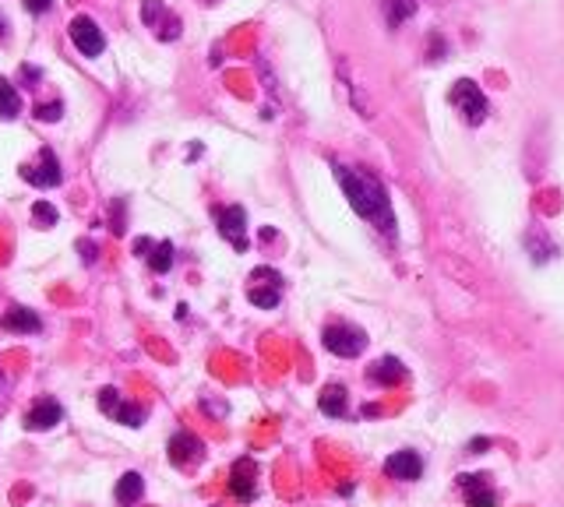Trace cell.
Listing matches in <instances>:
<instances>
[{
	"label": "cell",
	"instance_id": "17",
	"mask_svg": "<svg viewBox=\"0 0 564 507\" xmlns=\"http://www.w3.org/2000/svg\"><path fill=\"white\" fill-rule=\"evenodd\" d=\"M141 493H145V479L138 473H124L120 475V483H117V501L120 504H134V501H141Z\"/></svg>",
	"mask_w": 564,
	"mask_h": 507
},
{
	"label": "cell",
	"instance_id": "28",
	"mask_svg": "<svg viewBox=\"0 0 564 507\" xmlns=\"http://www.w3.org/2000/svg\"><path fill=\"white\" fill-rule=\"evenodd\" d=\"M4 387H7V380H4V374H0V398H4Z\"/></svg>",
	"mask_w": 564,
	"mask_h": 507
},
{
	"label": "cell",
	"instance_id": "13",
	"mask_svg": "<svg viewBox=\"0 0 564 507\" xmlns=\"http://www.w3.org/2000/svg\"><path fill=\"white\" fill-rule=\"evenodd\" d=\"M230 490H233V497H240V501H254L258 486H254V462H251V458H240V462L233 465Z\"/></svg>",
	"mask_w": 564,
	"mask_h": 507
},
{
	"label": "cell",
	"instance_id": "27",
	"mask_svg": "<svg viewBox=\"0 0 564 507\" xmlns=\"http://www.w3.org/2000/svg\"><path fill=\"white\" fill-rule=\"evenodd\" d=\"M4 29H7V22H4V18H0V39H4V35H7V32H4Z\"/></svg>",
	"mask_w": 564,
	"mask_h": 507
},
{
	"label": "cell",
	"instance_id": "18",
	"mask_svg": "<svg viewBox=\"0 0 564 507\" xmlns=\"http://www.w3.org/2000/svg\"><path fill=\"white\" fill-rule=\"evenodd\" d=\"M22 113V99L7 78H0V120H14Z\"/></svg>",
	"mask_w": 564,
	"mask_h": 507
},
{
	"label": "cell",
	"instance_id": "6",
	"mask_svg": "<svg viewBox=\"0 0 564 507\" xmlns=\"http://www.w3.org/2000/svg\"><path fill=\"white\" fill-rule=\"evenodd\" d=\"M219 233H223V240H230L233 251H247V215L240 205L219 208Z\"/></svg>",
	"mask_w": 564,
	"mask_h": 507
},
{
	"label": "cell",
	"instance_id": "25",
	"mask_svg": "<svg viewBox=\"0 0 564 507\" xmlns=\"http://www.w3.org/2000/svg\"><path fill=\"white\" fill-rule=\"evenodd\" d=\"M487 447H491V441H487V437H476V441H469V447H465V451H469V454H483Z\"/></svg>",
	"mask_w": 564,
	"mask_h": 507
},
{
	"label": "cell",
	"instance_id": "4",
	"mask_svg": "<svg viewBox=\"0 0 564 507\" xmlns=\"http://www.w3.org/2000/svg\"><path fill=\"white\" fill-rule=\"evenodd\" d=\"M67 32H71V43H74V50H78L81 57H100L102 50H106V35H102L100 25H96L89 14H78V18L67 25Z\"/></svg>",
	"mask_w": 564,
	"mask_h": 507
},
{
	"label": "cell",
	"instance_id": "2",
	"mask_svg": "<svg viewBox=\"0 0 564 507\" xmlns=\"http://www.w3.org/2000/svg\"><path fill=\"white\" fill-rule=\"evenodd\" d=\"M452 106L463 113L469 124H483L487 120V113H491V106H487V95L480 92V85L476 81H469V78H459L455 85H452Z\"/></svg>",
	"mask_w": 564,
	"mask_h": 507
},
{
	"label": "cell",
	"instance_id": "19",
	"mask_svg": "<svg viewBox=\"0 0 564 507\" xmlns=\"http://www.w3.org/2000/svg\"><path fill=\"white\" fill-rule=\"evenodd\" d=\"M110 416H113L117 423H124V426H134V430L145 423V409H141V406H131V402H124V398L117 402V409L110 412Z\"/></svg>",
	"mask_w": 564,
	"mask_h": 507
},
{
	"label": "cell",
	"instance_id": "24",
	"mask_svg": "<svg viewBox=\"0 0 564 507\" xmlns=\"http://www.w3.org/2000/svg\"><path fill=\"white\" fill-rule=\"evenodd\" d=\"M22 4H25V11L43 14V11H50V4H53V0H22Z\"/></svg>",
	"mask_w": 564,
	"mask_h": 507
},
{
	"label": "cell",
	"instance_id": "16",
	"mask_svg": "<svg viewBox=\"0 0 564 507\" xmlns=\"http://www.w3.org/2000/svg\"><path fill=\"white\" fill-rule=\"evenodd\" d=\"M0 328H4V331H18V335H29V331H39V328H43V320H39L33 311H25V307H11L7 314L0 317Z\"/></svg>",
	"mask_w": 564,
	"mask_h": 507
},
{
	"label": "cell",
	"instance_id": "23",
	"mask_svg": "<svg viewBox=\"0 0 564 507\" xmlns=\"http://www.w3.org/2000/svg\"><path fill=\"white\" fill-rule=\"evenodd\" d=\"M61 113H64V106H61V102H46V106H39V110H35V117H39V120H46V124L61 120Z\"/></svg>",
	"mask_w": 564,
	"mask_h": 507
},
{
	"label": "cell",
	"instance_id": "3",
	"mask_svg": "<svg viewBox=\"0 0 564 507\" xmlns=\"http://www.w3.org/2000/svg\"><path fill=\"white\" fill-rule=\"evenodd\" d=\"M321 342H325V349H329L332 356L353 359V356L364 352L367 335L360 331V328H349V324H329V328L321 331Z\"/></svg>",
	"mask_w": 564,
	"mask_h": 507
},
{
	"label": "cell",
	"instance_id": "22",
	"mask_svg": "<svg viewBox=\"0 0 564 507\" xmlns=\"http://www.w3.org/2000/svg\"><path fill=\"white\" fill-rule=\"evenodd\" d=\"M33 215L39 222H43V225H57V208H53L50 201H35V205H33Z\"/></svg>",
	"mask_w": 564,
	"mask_h": 507
},
{
	"label": "cell",
	"instance_id": "26",
	"mask_svg": "<svg viewBox=\"0 0 564 507\" xmlns=\"http://www.w3.org/2000/svg\"><path fill=\"white\" fill-rule=\"evenodd\" d=\"M148 251H152V240H138V244H134V254H138V257H148Z\"/></svg>",
	"mask_w": 564,
	"mask_h": 507
},
{
	"label": "cell",
	"instance_id": "5",
	"mask_svg": "<svg viewBox=\"0 0 564 507\" xmlns=\"http://www.w3.org/2000/svg\"><path fill=\"white\" fill-rule=\"evenodd\" d=\"M279 296H282V279H279V272L258 268V272L251 275V285H247V300H251L254 307H262V311H272V307H279Z\"/></svg>",
	"mask_w": 564,
	"mask_h": 507
},
{
	"label": "cell",
	"instance_id": "11",
	"mask_svg": "<svg viewBox=\"0 0 564 507\" xmlns=\"http://www.w3.org/2000/svg\"><path fill=\"white\" fill-rule=\"evenodd\" d=\"M64 419V409H61V402H53V398H43V402H35L33 409L25 412V426L29 430H53L57 423Z\"/></svg>",
	"mask_w": 564,
	"mask_h": 507
},
{
	"label": "cell",
	"instance_id": "21",
	"mask_svg": "<svg viewBox=\"0 0 564 507\" xmlns=\"http://www.w3.org/2000/svg\"><path fill=\"white\" fill-rule=\"evenodd\" d=\"M413 11H416L413 0H388V22H392V25H402Z\"/></svg>",
	"mask_w": 564,
	"mask_h": 507
},
{
	"label": "cell",
	"instance_id": "1",
	"mask_svg": "<svg viewBox=\"0 0 564 507\" xmlns=\"http://www.w3.org/2000/svg\"><path fill=\"white\" fill-rule=\"evenodd\" d=\"M335 177H339V184H342L349 205H353V212H357L360 219L378 222L381 229L396 233L388 190H385V184H381L374 173H367V169H349V166H335Z\"/></svg>",
	"mask_w": 564,
	"mask_h": 507
},
{
	"label": "cell",
	"instance_id": "10",
	"mask_svg": "<svg viewBox=\"0 0 564 507\" xmlns=\"http://www.w3.org/2000/svg\"><path fill=\"white\" fill-rule=\"evenodd\" d=\"M205 458V444L198 437H191V434H177L173 441H169V462L177 465V469H187V465H195Z\"/></svg>",
	"mask_w": 564,
	"mask_h": 507
},
{
	"label": "cell",
	"instance_id": "7",
	"mask_svg": "<svg viewBox=\"0 0 564 507\" xmlns=\"http://www.w3.org/2000/svg\"><path fill=\"white\" fill-rule=\"evenodd\" d=\"M487 479L491 475H473V473L459 475V490H463L469 507H498V493H494V486Z\"/></svg>",
	"mask_w": 564,
	"mask_h": 507
},
{
	"label": "cell",
	"instance_id": "12",
	"mask_svg": "<svg viewBox=\"0 0 564 507\" xmlns=\"http://www.w3.org/2000/svg\"><path fill=\"white\" fill-rule=\"evenodd\" d=\"M367 380L370 384H381V387H396V384L406 380V367L398 363L396 356H381V359H374L367 367Z\"/></svg>",
	"mask_w": 564,
	"mask_h": 507
},
{
	"label": "cell",
	"instance_id": "14",
	"mask_svg": "<svg viewBox=\"0 0 564 507\" xmlns=\"http://www.w3.org/2000/svg\"><path fill=\"white\" fill-rule=\"evenodd\" d=\"M141 18H145V25H159L163 22V29H159L163 39H177V32H180V22L173 14H167L163 0H145L141 4Z\"/></svg>",
	"mask_w": 564,
	"mask_h": 507
},
{
	"label": "cell",
	"instance_id": "8",
	"mask_svg": "<svg viewBox=\"0 0 564 507\" xmlns=\"http://www.w3.org/2000/svg\"><path fill=\"white\" fill-rule=\"evenodd\" d=\"M385 475L388 479H398V483H413L424 475V458L416 451H396L385 458Z\"/></svg>",
	"mask_w": 564,
	"mask_h": 507
},
{
	"label": "cell",
	"instance_id": "15",
	"mask_svg": "<svg viewBox=\"0 0 564 507\" xmlns=\"http://www.w3.org/2000/svg\"><path fill=\"white\" fill-rule=\"evenodd\" d=\"M318 409L332 419H346L349 416V395L342 384H325L321 387V398H318Z\"/></svg>",
	"mask_w": 564,
	"mask_h": 507
},
{
	"label": "cell",
	"instance_id": "9",
	"mask_svg": "<svg viewBox=\"0 0 564 507\" xmlns=\"http://www.w3.org/2000/svg\"><path fill=\"white\" fill-rule=\"evenodd\" d=\"M33 187H57L61 184V162L57 156L50 152V148H43L39 152V162L35 166H25V173H22Z\"/></svg>",
	"mask_w": 564,
	"mask_h": 507
},
{
	"label": "cell",
	"instance_id": "20",
	"mask_svg": "<svg viewBox=\"0 0 564 507\" xmlns=\"http://www.w3.org/2000/svg\"><path fill=\"white\" fill-rule=\"evenodd\" d=\"M148 268H152V272H156V275H167L169 268H173V244H159V247H156V251L148 254Z\"/></svg>",
	"mask_w": 564,
	"mask_h": 507
}]
</instances>
